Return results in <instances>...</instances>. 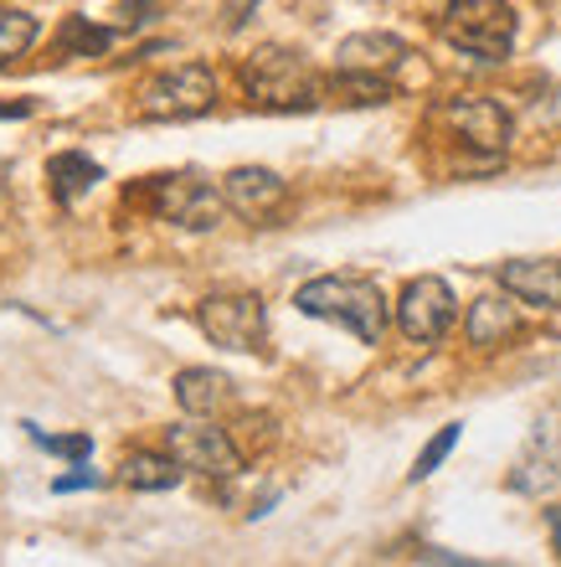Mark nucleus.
I'll list each match as a JSON object with an SVG mask.
<instances>
[{
  "label": "nucleus",
  "instance_id": "nucleus-1",
  "mask_svg": "<svg viewBox=\"0 0 561 567\" xmlns=\"http://www.w3.org/2000/svg\"><path fill=\"white\" fill-rule=\"evenodd\" d=\"M294 310L310 315V320H330V326L351 330L361 346H382L386 320H392L382 284L366 279V274H320V279L299 284Z\"/></svg>",
  "mask_w": 561,
  "mask_h": 567
},
{
  "label": "nucleus",
  "instance_id": "nucleus-2",
  "mask_svg": "<svg viewBox=\"0 0 561 567\" xmlns=\"http://www.w3.org/2000/svg\"><path fill=\"white\" fill-rule=\"evenodd\" d=\"M237 83L248 93L252 109L263 114H310L325 104V78L310 68V58H299L294 47H258L242 58Z\"/></svg>",
  "mask_w": 561,
  "mask_h": 567
},
{
  "label": "nucleus",
  "instance_id": "nucleus-3",
  "mask_svg": "<svg viewBox=\"0 0 561 567\" xmlns=\"http://www.w3.org/2000/svg\"><path fill=\"white\" fill-rule=\"evenodd\" d=\"M124 202H134L139 212H149L155 223H176L186 233H211L222 223L227 212V196L222 186H211L207 176L196 171H160V176H139L124 192Z\"/></svg>",
  "mask_w": 561,
  "mask_h": 567
},
{
  "label": "nucleus",
  "instance_id": "nucleus-4",
  "mask_svg": "<svg viewBox=\"0 0 561 567\" xmlns=\"http://www.w3.org/2000/svg\"><path fill=\"white\" fill-rule=\"evenodd\" d=\"M438 37L464 58L505 62L516 52L520 16L510 0H448L438 16Z\"/></svg>",
  "mask_w": 561,
  "mask_h": 567
},
{
  "label": "nucleus",
  "instance_id": "nucleus-5",
  "mask_svg": "<svg viewBox=\"0 0 561 567\" xmlns=\"http://www.w3.org/2000/svg\"><path fill=\"white\" fill-rule=\"evenodd\" d=\"M211 109H217V73L207 62L165 68V73L145 78L139 93H134V120L145 124H186L211 114Z\"/></svg>",
  "mask_w": 561,
  "mask_h": 567
},
{
  "label": "nucleus",
  "instance_id": "nucleus-6",
  "mask_svg": "<svg viewBox=\"0 0 561 567\" xmlns=\"http://www.w3.org/2000/svg\"><path fill=\"white\" fill-rule=\"evenodd\" d=\"M196 326L207 336L211 346H222V351H263L268 341V305L258 295H207L196 305Z\"/></svg>",
  "mask_w": 561,
  "mask_h": 567
},
{
  "label": "nucleus",
  "instance_id": "nucleus-7",
  "mask_svg": "<svg viewBox=\"0 0 561 567\" xmlns=\"http://www.w3.org/2000/svg\"><path fill=\"white\" fill-rule=\"evenodd\" d=\"M438 124H448V135L458 140L464 150H479L489 161H500L510 140H516V114L489 99V93H464V99H448L438 109Z\"/></svg>",
  "mask_w": 561,
  "mask_h": 567
},
{
  "label": "nucleus",
  "instance_id": "nucleus-8",
  "mask_svg": "<svg viewBox=\"0 0 561 567\" xmlns=\"http://www.w3.org/2000/svg\"><path fill=\"white\" fill-rule=\"evenodd\" d=\"M392 315H397V330L413 346H438L448 330H454L458 299H454V289H448L438 274H417V279L402 284Z\"/></svg>",
  "mask_w": 561,
  "mask_h": 567
},
{
  "label": "nucleus",
  "instance_id": "nucleus-9",
  "mask_svg": "<svg viewBox=\"0 0 561 567\" xmlns=\"http://www.w3.org/2000/svg\"><path fill=\"white\" fill-rule=\"evenodd\" d=\"M165 449L176 454L186 470L207 480H237L242 475V449L232 444V433L217 429L207 419H191V423H170L165 429Z\"/></svg>",
  "mask_w": 561,
  "mask_h": 567
},
{
  "label": "nucleus",
  "instance_id": "nucleus-10",
  "mask_svg": "<svg viewBox=\"0 0 561 567\" xmlns=\"http://www.w3.org/2000/svg\"><path fill=\"white\" fill-rule=\"evenodd\" d=\"M222 196L242 223L268 227L289 207V181H283L279 171H268V165H237V171L222 176Z\"/></svg>",
  "mask_w": 561,
  "mask_h": 567
},
{
  "label": "nucleus",
  "instance_id": "nucleus-11",
  "mask_svg": "<svg viewBox=\"0 0 561 567\" xmlns=\"http://www.w3.org/2000/svg\"><path fill=\"white\" fill-rule=\"evenodd\" d=\"M557 480H561V413H551V419L536 423L531 444H526V454H520L516 470H510V491L547 495Z\"/></svg>",
  "mask_w": 561,
  "mask_h": 567
},
{
  "label": "nucleus",
  "instance_id": "nucleus-12",
  "mask_svg": "<svg viewBox=\"0 0 561 567\" xmlns=\"http://www.w3.org/2000/svg\"><path fill=\"white\" fill-rule=\"evenodd\" d=\"M500 289L520 299V305H536V310H561V258H510L495 269Z\"/></svg>",
  "mask_w": 561,
  "mask_h": 567
},
{
  "label": "nucleus",
  "instance_id": "nucleus-13",
  "mask_svg": "<svg viewBox=\"0 0 561 567\" xmlns=\"http://www.w3.org/2000/svg\"><path fill=\"white\" fill-rule=\"evenodd\" d=\"M402 62H413V47L392 31H355L335 47V68H361V73H397Z\"/></svg>",
  "mask_w": 561,
  "mask_h": 567
},
{
  "label": "nucleus",
  "instance_id": "nucleus-14",
  "mask_svg": "<svg viewBox=\"0 0 561 567\" xmlns=\"http://www.w3.org/2000/svg\"><path fill=\"white\" fill-rule=\"evenodd\" d=\"M510 299L516 295L505 289V295H479L469 305V315H464V341H469L474 351H495V346H505L520 330V315Z\"/></svg>",
  "mask_w": 561,
  "mask_h": 567
},
{
  "label": "nucleus",
  "instance_id": "nucleus-15",
  "mask_svg": "<svg viewBox=\"0 0 561 567\" xmlns=\"http://www.w3.org/2000/svg\"><path fill=\"white\" fill-rule=\"evenodd\" d=\"M98 181H104V165L93 161L89 150H58V155H46V192H52L58 207L83 202Z\"/></svg>",
  "mask_w": 561,
  "mask_h": 567
},
{
  "label": "nucleus",
  "instance_id": "nucleus-16",
  "mask_svg": "<svg viewBox=\"0 0 561 567\" xmlns=\"http://www.w3.org/2000/svg\"><path fill=\"white\" fill-rule=\"evenodd\" d=\"M170 388H176V403L186 419H211L232 403V377L211 372V367H186V372H176Z\"/></svg>",
  "mask_w": 561,
  "mask_h": 567
},
{
  "label": "nucleus",
  "instance_id": "nucleus-17",
  "mask_svg": "<svg viewBox=\"0 0 561 567\" xmlns=\"http://www.w3.org/2000/svg\"><path fill=\"white\" fill-rule=\"evenodd\" d=\"M180 475H186V464H180L170 449H129V454L118 460V480H124L129 491H145V495L176 491Z\"/></svg>",
  "mask_w": 561,
  "mask_h": 567
},
{
  "label": "nucleus",
  "instance_id": "nucleus-18",
  "mask_svg": "<svg viewBox=\"0 0 561 567\" xmlns=\"http://www.w3.org/2000/svg\"><path fill=\"white\" fill-rule=\"evenodd\" d=\"M325 99H335V104H351V109H376V104H392V99H397V83H392V73L335 68V73L325 78Z\"/></svg>",
  "mask_w": 561,
  "mask_h": 567
},
{
  "label": "nucleus",
  "instance_id": "nucleus-19",
  "mask_svg": "<svg viewBox=\"0 0 561 567\" xmlns=\"http://www.w3.org/2000/svg\"><path fill=\"white\" fill-rule=\"evenodd\" d=\"M118 37H124V27H98L89 16H62L52 47H58V58H104Z\"/></svg>",
  "mask_w": 561,
  "mask_h": 567
},
{
  "label": "nucleus",
  "instance_id": "nucleus-20",
  "mask_svg": "<svg viewBox=\"0 0 561 567\" xmlns=\"http://www.w3.org/2000/svg\"><path fill=\"white\" fill-rule=\"evenodd\" d=\"M37 16L21 11V6H0V68L15 58H27L31 42H37Z\"/></svg>",
  "mask_w": 561,
  "mask_h": 567
},
{
  "label": "nucleus",
  "instance_id": "nucleus-21",
  "mask_svg": "<svg viewBox=\"0 0 561 567\" xmlns=\"http://www.w3.org/2000/svg\"><path fill=\"white\" fill-rule=\"evenodd\" d=\"M21 429H27V439L37 449H46V454H58V460H67V464H83L93 454L89 433H46V429H37V423H21Z\"/></svg>",
  "mask_w": 561,
  "mask_h": 567
},
{
  "label": "nucleus",
  "instance_id": "nucleus-22",
  "mask_svg": "<svg viewBox=\"0 0 561 567\" xmlns=\"http://www.w3.org/2000/svg\"><path fill=\"white\" fill-rule=\"evenodd\" d=\"M458 433H464V423H444V429H438V433L428 439V444H423V454H417L413 470H407V480H413V485H417V480H428L433 470H438V464H444L448 454H454Z\"/></svg>",
  "mask_w": 561,
  "mask_h": 567
},
{
  "label": "nucleus",
  "instance_id": "nucleus-23",
  "mask_svg": "<svg viewBox=\"0 0 561 567\" xmlns=\"http://www.w3.org/2000/svg\"><path fill=\"white\" fill-rule=\"evenodd\" d=\"M98 485H104V475H98V470H89V460H83V464H73V475H58V480H52V491H58V495L98 491Z\"/></svg>",
  "mask_w": 561,
  "mask_h": 567
},
{
  "label": "nucleus",
  "instance_id": "nucleus-24",
  "mask_svg": "<svg viewBox=\"0 0 561 567\" xmlns=\"http://www.w3.org/2000/svg\"><path fill=\"white\" fill-rule=\"evenodd\" d=\"M263 0H222V27L227 31H242L252 21V11H258Z\"/></svg>",
  "mask_w": 561,
  "mask_h": 567
},
{
  "label": "nucleus",
  "instance_id": "nucleus-25",
  "mask_svg": "<svg viewBox=\"0 0 561 567\" xmlns=\"http://www.w3.org/2000/svg\"><path fill=\"white\" fill-rule=\"evenodd\" d=\"M155 11H160V0H124V6H118V16H124V31L155 21Z\"/></svg>",
  "mask_w": 561,
  "mask_h": 567
},
{
  "label": "nucleus",
  "instance_id": "nucleus-26",
  "mask_svg": "<svg viewBox=\"0 0 561 567\" xmlns=\"http://www.w3.org/2000/svg\"><path fill=\"white\" fill-rule=\"evenodd\" d=\"M37 99H0V120H31Z\"/></svg>",
  "mask_w": 561,
  "mask_h": 567
},
{
  "label": "nucleus",
  "instance_id": "nucleus-27",
  "mask_svg": "<svg viewBox=\"0 0 561 567\" xmlns=\"http://www.w3.org/2000/svg\"><path fill=\"white\" fill-rule=\"evenodd\" d=\"M547 526H551V542H557V553H561V511H547Z\"/></svg>",
  "mask_w": 561,
  "mask_h": 567
}]
</instances>
